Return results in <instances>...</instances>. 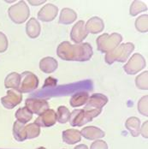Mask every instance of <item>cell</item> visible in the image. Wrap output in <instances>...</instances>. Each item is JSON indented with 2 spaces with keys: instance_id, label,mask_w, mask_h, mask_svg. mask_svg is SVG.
I'll return each instance as SVG.
<instances>
[{
  "instance_id": "cell-1",
  "label": "cell",
  "mask_w": 148,
  "mask_h": 149,
  "mask_svg": "<svg viewBox=\"0 0 148 149\" xmlns=\"http://www.w3.org/2000/svg\"><path fill=\"white\" fill-rule=\"evenodd\" d=\"M57 54L61 59L65 61L85 62L92 58L93 51L92 45L88 43L72 45L69 41H63L58 46Z\"/></svg>"
},
{
  "instance_id": "cell-2",
  "label": "cell",
  "mask_w": 148,
  "mask_h": 149,
  "mask_svg": "<svg viewBox=\"0 0 148 149\" xmlns=\"http://www.w3.org/2000/svg\"><path fill=\"white\" fill-rule=\"evenodd\" d=\"M134 50V45L131 42L123 43L105 54L104 60L108 64H112L115 62L124 63L129 59V56Z\"/></svg>"
},
{
  "instance_id": "cell-3",
  "label": "cell",
  "mask_w": 148,
  "mask_h": 149,
  "mask_svg": "<svg viewBox=\"0 0 148 149\" xmlns=\"http://www.w3.org/2000/svg\"><path fill=\"white\" fill-rule=\"evenodd\" d=\"M122 40V36L117 33H113L111 34L104 33L98 37L96 40L97 48L99 52L103 53H108L116 47H117Z\"/></svg>"
},
{
  "instance_id": "cell-4",
  "label": "cell",
  "mask_w": 148,
  "mask_h": 149,
  "mask_svg": "<svg viewBox=\"0 0 148 149\" xmlns=\"http://www.w3.org/2000/svg\"><path fill=\"white\" fill-rule=\"evenodd\" d=\"M102 111H85L84 109L74 110L70 113L69 123L73 127H81L84 124L91 122L94 118L98 117Z\"/></svg>"
},
{
  "instance_id": "cell-5",
  "label": "cell",
  "mask_w": 148,
  "mask_h": 149,
  "mask_svg": "<svg viewBox=\"0 0 148 149\" xmlns=\"http://www.w3.org/2000/svg\"><path fill=\"white\" fill-rule=\"evenodd\" d=\"M8 14L10 20L16 24L25 22L30 15L28 5L25 1H19L17 3L10 6L8 10Z\"/></svg>"
},
{
  "instance_id": "cell-6",
  "label": "cell",
  "mask_w": 148,
  "mask_h": 149,
  "mask_svg": "<svg viewBox=\"0 0 148 149\" xmlns=\"http://www.w3.org/2000/svg\"><path fill=\"white\" fill-rule=\"evenodd\" d=\"M21 75L18 91L21 93H30L35 90L39 86V79L37 75L30 72L24 71Z\"/></svg>"
},
{
  "instance_id": "cell-7",
  "label": "cell",
  "mask_w": 148,
  "mask_h": 149,
  "mask_svg": "<svg viewBox=\"0 0 148 149\" xmlns=\"http://www.w3.org/2000/svg\"><path fill=\"white\" fill-rule=\"evenodd\" d=\"M146 67V60L140 53H134L129 62L124 65L123 70L128 74H135Z\"/></svg>"
},
{
  "instance_id": "cell-8",
  "label": "cell",
  "mask_w": 148,
  "mask_h": 149,
  "mask_svg": "<svg viewBox=\"0 0 148 149\" xmlns=\"http://www.w3.org/2000/svg\"><path fill=\"white\" fill-rule=\"evenodd\" d=\"M22 93L17 89L8 90L7 95L1 98V103L6 109H13L17 104L22 102Z\"/></svg>"
},
{
  "instance_id": "cell-9",
  "label": "cell",
  "mask_w": 148,
  "mask_h": 149,
  "mask_svg": "<svg viewBox=\"0 0 148 149\" xmlns=\"http://www.w3.org/2000/svg\"><path fill=\"white\" fill-rule=\"evenodd\" d=\"M108 103V98L101 93H94L89 96L88 100L84 108L85 111H102V108Z\"/></svg>"
},
{
  "instance_id": "cell-10",
  "label": "cell",
  "mask_w": 148,
  "mask_h": 149,
  "mask_svg": "<svg viewBox=\"0 0 148 149\" xmlns=\"http://www.w3.org/2000/svg\"><path fill=\"white\" fill-rule=\"evenodd\" d=\"M25 104L32 113H35L36 115H41L49 109L48 102L42 99H27Z\"/></svg>"
},
{
  "instance_id": "cell-11",
  "label": "cell",
  "mask_w": 148,
  "mask_h": 149,
  "mask_svg": "<svg viewBox=\"0 0 148 149\" xmlns=\"http://www.w3.org/2000/svg\"><path fill=\"white\" fill-rule=\"evenodd\" d=\"M88 34L84 21H78L71 29L70 39L75 44H80L88 37Z\"/></svg>"
},
{
  "instance_id": "cell-12",
  "label": "cell",
  "mask_w": 148,
  "mask_h": 149,
  "mask_svg": "<svg viewBox=\"0 0 148 149\" xmlns=\"http://www.w3.org/2000/svg\"><path fill=\"white\" fill-rule=\"evenodd\" d=\"M57 122V113L54 110L48 109L40 115L34 122L40 127H51Z\"/></svg>"
},
{
  "instance_id": "cell-13",
  "label": "cell",
  "mask_w": 148,
  "mask_h": 149,
  "mask_svg": "<svg viewBox=\"0 0 148 149\" xmlns=\"http://www.w3.org/2000/svg\"><path fill=\"white\" fill-rule=\"evenodd\" d=\"M58 12V8L56 5L52 3H47L39 11L38 19L45 22H51L56 18Z\"/></svg>"
},
{
  "instance_id": "cell-14",
  "label": "cell",
  "mask_w": 148,
  "mask_h": 149,
  "mask_svg": "<svg viewBox=\"0 0 148 149\" xmlns=\"http://www.w3.org/2000/svg\"><path fill=\"white\" fill-rule=\"evenodd\" d=\"M85 26L88 33L92 34L101 33L104 29V21L98 16H93L91 19H89Z\"/></svg>"
},
{
  "instance_id": "cell-15",
  "label": "cell",
  "mask_w": 148,
  "mask_h": 149,
  "mask_svg": "<svg viewBox=\"0 0 148 149\" xmlns=\"http://www.w3.org/2000/svg\"><path fill=\"white\" fill-rule=\"evenodd\" d=\"M81 134L88 140H98L103 138L105 135V133L99 128L95 126H88L81 130Z\"/></svg>"
},
{
  "instance_id": "cell-16",
  "label": "cell",
  "mask_w": 148,
  "mask_h": 149,
  "mask_svg": "<svg viewBox=\"0 0 148 149\" xmlns=\"http://www.w3.org/2000/svg\"><path fill=\"white\" fill-rule=\"evenodd\" d=\"M58 67V61L51 57H45L40 62V69L42 72L51 74L54 72Z\"/></svg>"
},
{
  "instance_id": "cell-17",
  "label": "cell",
  "mask_w": 148,
  "mask_h": 149,
  "mask_svg": "<svg viewBox=\"0 0 148 149\" xmlns=\"http://www.w3.org/2000/svg\"><path fill=\"white\" fill-rule=\"evenodd\" d=\"M41 32V27L40 22L35 18H31L28 20L26 25V33L27 35L31 39H35L40 36Z\"/></svg>"
},
{
  "instance_id": "cell-18",
  "label": "cell",
  "mask_w": 148,
  "mask_h": 149,
  "mask_svg": "<svg viewBox=\"0 0 148 149\" xmlns=\"http://www.w3.org/2000/svg\"><path fill=\"white\" fill-rule=\"evenodd\" d=\"M62 137H63V141L69 145L75 144L76 142H79L81 140V132L77 130H73V129L64 130L62 134Z\"/></svg>"
},
{
  "instance_id": "cell-19",
  "label": "cell",
  "mask_w": 148,
  "mask_h": 149,
  "mask_svg": "<svg viewBox=\"0 0 148 149\" xmlns=\"http://www.w3.org/2000/svg\"><path fill=\"white\" fill-rule=\"evenodd\" d=\"M76 19H77V14L74 10L69 8H64L62 10L60 13L58 22L60 24L69 25L73 23Z\"/></svg>"
},
{
  "instance_id": "cell-20",
  "label": "cell",
  "mask_w": 148,
  "mask_h": 149,
  "mask_svg": "<svg viewBox=\"0 0 148 149\" xmlns=\"http://www.w3.org/2000/svg\"><path fill=\"white\" fill-rule=\"evenodd\" d=\"M125 126L133 137H138L140 134V120L138 118L131 117L128 118L125 123Z\"/></svg>"
},
{
  "instance_id": "cell-21",
  "label": "cell",
  "mask_w": 148,
  "mask_h": 149,
  "mask_svg": "<svg viewBox=\"0 0 148 149\" xmlns=\"http://www.w3.org/2000/svg\"><path fill=\"white\" fill-rule=\"evenodd\" d=\"M89 99L88 93L87 92H79L72 95L70 99V105L72 107H79L85 104Z\"/></svg>"
},
{
  "instance_id": "cell-22",
  "label": "cell",
  "mask_w": 148,
  "mask_h": 149,
  "mask_svg": "<svg viewBox=\"0 0 148 149\" xmlns=\"http://www.w3.org/2000/svg\"><path fill=\"white\" fill-rule=\"evenodd\" d=\"M13 136L17 141H23L27 139L26 129L23 123L15 121L13 124Z\"/></svg>"
},
{
  "instance_id": "cell-23",
  "label": "cell",
  "mask_w": 148,
  "mask_h": 149,
  "mask_svg": "<svg viewBox=\"0 0 148 149\" xmlns=\"http://www.w3.org/2000/svg\"><path fill=\"white\" fill-rule=\"evenodd\" d=\"M20 74L16 72H11L9 74L5 80H4V86L6 88H12V89H18L20 84Z\"/></svg>"
},
{
  "instance_id": "cell-24",
  "label": "cell",
  "mask_w": 148,
  "mask_h": 149,
  "mask_svg": "<svg viewBox=\"0 0 148 149\" xmlns=\"http://www.w3.org/2000/svg\"><path fill=\"white\" fill-rule=\"evenodd\" d=\"M15 118L18 122L25 124L28 123L30 120L33 118V113L25 106L22 108H20L15 112Z\"/></svg>"
},
{
  "instance_id": "cell-25",
  "label": "cell",
  "mask_w": 148,
  "mask_h": 149,
  "mask_svg": "<svg viewBox=\"0 0 148 149\" xmlns=\"http://www.w3.org/2000/svg\"><path fill=\"white\" fill-rule=\"evenodd\" d=\"M147 10V6L146 3H144L141 1L139 0H135L131 3L130 9H129V14L132 16H135L138 14H140V12H144Z\"/></svg>"
},
{
  "instance_id": "cell-26",
  "label": "cell",
  "mask_w": 148,
  "mask_h": 149,
  "mask_svg": "<svg viewBox=\"0 0 148 149\" xmlns=\"http://www.w3.org/2000/svg\"><path fill=\"white\" fill-rule=\"evenodd\" d=\"M70 118V111L69 110L64 106V105H60L58 108V112H57V120L60 123H66L69 122Z\"/></svg>"
},
{
  "instance_id": "cell-27",
  "label": "cell",
  "mask_w": 148,
  "mask_h": 149,
  "mask_svg": "<svg viewBox=\"0 0 148 149\" xmlns=\"http://www.w3.org/2000/svg\"><path fill=\"white\" fill-rule=\"evenodd\" d=\"M135 29L140 33H147L148 31V15H142L135 21Z\"/></svg>"
},
{
  "instance_id": "cell-28",
  "label": "cell",
  "mask_w": 148,
  "mask_h": 149,
  "mask_svg": "<svg viewBox=\"0 0 148 149\" xmlns=\"http://www.w3.org/2000/svg\"><path fill=\"white\" fill-rule=\"evenodd\" d=\"M135 85L139 89L148 90V71L140 74L135 78Z\"/></svg>"
},
{
  "instance_id": "cell-29",
  "label": "cell",
  "mask_w": 148,
  "mask_h": 149,
  "mask_svg": "<svg viewBox=\"0 0 148 149\" xmlns=\"http://www.w3.org/2000/svg\"><path fill=\"white\" fill-rule=\"evenodd\" d=\"M26 133H27V139H33L38 137L40 134V127L36 123H29L25 126Z\"/></svg>"
},
{
  "instance_id": "cell-30",
  "label": "cell",
  "mask_w": 148,
  "mask_h": 149,
  "mask_svg": "<svg viewBox=\"0 0 148 149\" xmlns=\"http://www.w3.org/2000/svg\"><path fill=\"white\" fill-rule=\"evenodd\" d=\"M137 108L139 112L145 116L148 117V95H146L144 97H142L137 104Z\"/></svg>"
},
{
  "instance_id": "cell-31",
  "label": "cell",
  "mask_w": 148,
  "mask_h": 149,
  "mask_svg": "<svg viewBox=\"0 0 148 149\" xmlns=\"http://www.w3.org/2000/svg\"><path fill=\"white\" fill-rule=\"evenodd\" d=\"M9 46V42H8V39L6 37V35L0 32V53L4 52Z\"/></svg>"
},
{
  "instance_id": "cell-32",
  "label": "cell",
  "mask_w": 148,
  "mask_h": 149,
  "mask_svg": "<svg viewBox=\"0 0 148 149\" xmlns=\"http://www.w3.org/2000/svg\"><path fill=\"white\" fill-rule=\"evenodd\" d=\"M90 149H108V145L104 141L96 140L94 142L92 143Z\"/></svg>"
},
{
  "instance_id": "cell-33",
  "label": "cell",
  "mask_w": 148,
  "mask_h": 149,
  "mask_svg": "<svg viewBox=\"0 0 148 149\" xmlns=\"http://www.w3.org/2000/svg\"><path fill=\"white\" fill-rule=\"evenodd\" d=\"M57 84H58V80L53 78V77H51V76H50V77L45 79L43 88H54V87L57 86Z\"/></svg>"
},
{
  "instance_id": "cell-34",
  "label": "cell",
  "mask_w": 148,
  "mask_h": 149,
  "mask_svg": "<svg viewBox=\"0 0 148 149\" xmlns=\"http://www.w3.org/2000/svg\"><path fill=\"white\" fill-rule=\"evenodd\" d=\"M148 121H147L143 125H142V128L140 129V133L142 134V136L144 137V138H146V139H147L148 138V135H147V125H148Z\"/></svg>"
},
{
  "instance_id": "cell-35",
  "label": "cell",
  "mask_w": 148,
  "mask_h": 149,
  "mask_svg": "<svg viewBox=\"0 0 148 149\" xmlns=\"http://www.w3.org/2000/svg\"><path fill=\"white\" fill-rule=\"evenodd\" d=\"M28 3H31L32 5H40V4H42L45 3L44 0H42V1H28Z\"/></svg>"
},
{
  "instance_id": "cell-36",
  "label": "cell",
  "mask_w": 148,
  "mask_h": 149,
  "mask_svg": "<svg viewBox=\"0 0 148 149\" xmlns=\"http://www.w3.org/2000/svg\"><path fill=\"white\" fill-rule=\"evenodd\" d=\"M74 149H88V146L85 145V144H81V145L76 146Z\"/></svg>"
},
{
  "instance_id": "cell-37",
  "label": "cell",
  "mask_w": 148,
  "mask_h": 149,
  "mask_svg": "<svg viewBox=\"0 0 148 149\" xmlns=\"http://www.w3.org/2000/svg\"><path fill=\"white\" fill-rule=\"evenodd\" d=\"M37 149H45V148H43V147H40V148H37Z\"/></svg>"
}]
</instances>
